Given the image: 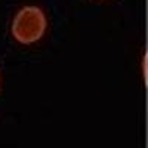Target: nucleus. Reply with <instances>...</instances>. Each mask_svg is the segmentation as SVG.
Here are the masks:
<instances>
[{"instance_id":"1","label":"nucleus","mask_w":148,"mask_h":148,"mask_svg":"<svg viewBox=\"0 0 148 148\" xmlns=\"http://www.w3.org/2000/svg\"><path fill=\"white\" fill-rule=\"evenodd\" d=\"M46 30V18L45 14L36 6L22 8L12 24V34L21 43H33L37 42L43 36Z\"/></svg>"}]
</instances>
